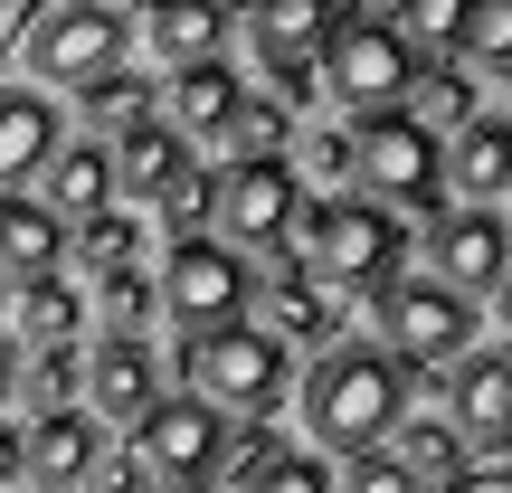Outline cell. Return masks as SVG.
<instances>
[{
    "label": "cell",
    "mask_w": 512,
    "mask_h": 493,
    "mask_svg": "<svg viewBox=\"0 0 512 493\" xmlns=\"http://www.w3.org/2000/svg\"><path fill=\"white\" fill-rule=\"evenodd\" d=\"M399 418H408V380H399L389 351H370V342H323V351H313V370H304V427H313V446H332V456L351 465V456H370Z\"/></svg>",
    "instance_id": "cell-1"
},
{
    "label": "cell",
    "mask_w": 512,
    "mask_h": 493,
    "mask_svg": "<svg viewBox=\"0 0 512 493\" xmlns=\"http://www.w3.org/2000/svg\"><path fill=\"white\" fill-rule=\"evenodd\" d=\"M285 256L304 275H323L332 294H380V285L408 275V238H399L389 209H370V200H313V190H304V209H294Z\"/></svg>",
    "instance_id": "cell-2"
},
{
    "label": "cell",
    "mask_w": 512,
    "mask_h": 493,
    "mask_svg": "<svg viewBox=\"0 0 512 493\" xmlns=\"http://www.w3.org/2000/svg\"><path fill=\"white\" fill-rule=\"evenodd\" d=\"M351 181L370 190V209H418L427 228L446 219V162H437V133H418L399 105L351 124Z\"/></svg>",
    "instance_id": "cell-3"
},
{
    "label": "cell",
    "mask_w": 512,
    "mask_h": 493,
    "mask_svg": "<svg viewBox=\"0 0 512 493\" xmlns=\"http://www.w3.org/2000/svg\"><path fill=\"white\" fill-rule=\"evenodd\" d=\"M181 380H190V399H209V408L275 418V399H285V380H294V351H275L266 332L238 313V323L190 332V342H181Z\"/></svg>",
    "instance_id": "cell-4"
},
{
    "label": "cell",
    "mask_w": 512,
    "mask_h": 493,
    "mask_svg": "<svg viewBox=\"0 0 512 493\" xmlns=\"http://www.w3.org/2000/svg\"><path fill=\"white\" fill-rule=\"evenodd\" d=\"M124 48H133V29H124V10H114V0H48V10L29 19V38H19L38 95H48V86L86 95L95 76L124 67Z\"/></svg>",
    "instance_id": "cell-5"
},
{
    "label": "cell",
    "mask_w": 512,
    "mask_h": 493,
    "mask_svg": "<svg viewBox=\"0 0 512 493\" xmlns=\"http://www.w3.org/2000/svg\"><path fill=\"white\" fill-rule=\"evenodd\" d=\"M370 304H380V342H389V361H399L408 380H418V370L437 380V370L465 361V342H475V304L427 285V275H399V285H380Z\"/></svg>",
    "instance_id": "cell-6"
},
{
    "label": "cell",
    "mask_w": 512,
    "mask_h": 493,
    "mask_svg": "<svg viewBox=\"0 0 512 493\" xmlns=\"http://www.w3.org/2000/svg\"><path fill=\"white\" fill-rule=\"evenodd\" d=\"M294 209H304L294 162H238V171H209V219H219V247H228V256H285Z\"/></svg>",
    "instance_id": "cell-7"
},
{
    "label": "cell",
    "mask_w": 512,
    "mask_h": 493,
    "mask_svg": "<svg viewBox=\"0 0 512 493\" xmlns=\"http://www.w3.org/2000/svg\"><path fill=\"white\" fill-rule=\"evenodd\" d=\"M228 29L256 48V67L275 76V105L294 114L313 95V57H323V38L342 29V10H332V0H238Z\"/></svg>",
    "instance_id": "cell-8"
},
{
    "label": "cell",
    "mask_w": 512,
    "mask_h": 493,
    "mask_svg": "<svg viewBox=\"0 0 512 493\" xmlns=\"http://www.w3.org/2000/svg\"><path fill=\"white\" fill-rule=\"evenodd\" d=\"M247 256H228L219 238H181L162 256V275H152V313H171L181 332H219L247 313Z\"/></svg>",
    "instance_id": "cell-9"
},
{
    "label": "cell",
    "mask_w": 512,
    "mask_h": 493,
    "mask_svg": "<svg viewBox=\"0 0 512 493\" xmlns=\"http://www.w3.org/2000/svg\"><path fill=\"white\" fill-rule=\"evenodd\" d=\"M219 446H228V418L209 399H152L143 418H133V465L143 475H162L171 493H200L209 475H219Z\"/></svg>",
    "instance_id": "cell-10"
},
{
    "label": "cell",
    "mask_w": 512,
    "mask_h": 493,
    "mask_svg": "<svg viewBox=\"0 0 512 493\" xmlns=\"http://www.w3.org/2000/svg\"><path fill=\"white\" fill-rule=\"evenodd\" d=\"M313 86H323L332 105H351V114H389L408 95V48L380 19H342V29L323 38V57H313Z\"/></svg>",
    "instance_id": "cell-11"
},
{
    "label": "cell",
    "mask_w": 512,
    "mask_h": 493,
    "mask_svg": "<svg viewBox=\"0 0 512 493\" xmlns=\"http://www.w3.org/2000/svg\"><path fill=\"white\" fill-rule=\"evenodd\" d=\"M446 408H456V437L494 456V475H512V351H465L456 380H446Z\"/></svg>",
    "instance_id": "cell-12"
},
{
    "label": "cell",
    "mask_w": 512,
    "mask_h": 493,
    "mask_svg": "<svg viewBox=\"0 0 512 493\" xmlns=\"http://www.w3.org/2000/svg\"><path fill=\"white\" fill-rule=\"evenodd\" d=\"M427 285H446V294H465V304H475V294H494V275L512 266V228L494 219V209H446L437 228H427Z\"/></svg>",
    "instance_id": "cell-13"
},
{
    "label": "cell",
    "mask_w": 512,
    "mask_h": 493,
    "mask_svg": "<svg viewBox=\"0 0 512 493\" xmlns=\"http://www.w3.org/2000/svg\"><path fill=\"white\" fill-rule=\"evenodd\" d=\"M256 332H266L275 351L332 342V332H342V294H332L323 275H304L294 256H266V285H256Z\"/></svg>",
    "instance_id": "cell-14"
},
{
    "label": "cell",
    "mask_w": 512,
    "mask_h": 493,
    "mask_svg": "<svg viewBox=\"0 0 512 493\" xmlns=\"http://www.w3.org/2000/svg\"><path fill=\"white\" fill-rule=\"evenodd\" d=\"M76 389H86V418H124L133 427L152 399H162V361H152L143 332H105V342L86 351V380Z\"/></svg>",
    "instance_id": "cell-15"
},
{
    "label": "cell",
    "mask_w": 512,
    "mask_h": 493,
    "mask_svg": "<svg viewBox=\"0 0 512 493\" xmlns=\"http://www.w3.org/2000/svg\"><path fill=\"white\" fill-rule=\"evenodd\" d=\"M19 437H29L19 484H38V493H76L105 465V427H95L86 408H38V427H19Z\"/></svg>",
    "instance_id": "cell-16"
},
{
    "label": "cell",
    "mask_w": 512,
    "mask_h": 493,
    "mask_svg": "<svg viewBox=\"0 0 512 493\" xmlns=\"http://www.w3.org/2000/svg\"><path fill=\"white\" fill-rule=\"evenodd\" d=\"M133 29V48L152 57V67H209L219 57V38H228V10L219 0H143V19H124Z\"/></svg>",
    "instance_id": "cell-17"
},
{
    "label": "cell",
    "mask_w": 512,
    "mask_h": 493,
    "mask_svg": "<svg viewBox=\"0 0 512 493\" xmlns=\"http://www.w3.org/2000/svg\"><path fill=\"white\" fill-rule=\"evenodd\" d=\"M57 143H67V114L38 86H0V190L38 181V171L57 162Z\"/></svg>",
    "instance_id": "cell-18"
},
{
    "label": "cell",
    "mask_w": 512,
    "mask_h": 493,
    "mask_svg": "<svg viewBox=\"0 0 512 493\" xmlns=\"http://www.w3.org/2000/svg\"><path fill=\"white\" fill-rule=\"evenodd\" d=\"M38 209H48L57 228H86V219H105L114 209V162H105V143H57V162L38 171Z\"/></svg>",
    "instance_id": "cell-19"
},
{
    "label": "cell",
    "mask_w": 512,
    "mask_h": 493,
    "mask_svg": "<svg viewBox=\"0 0 512 493\" xmlns=\"http://www.w3.org/2000/svg\"><path fill=\"white\" fill-rule=\"evenodd\" d=\"M437 162H446V190H465V209H494V190H512V114H475Z\"/></svg>",
    "instance_id": "cell-20"
},
{
    "label": "cell",
    "mask_w": 512,
    "mask_h": 493,
    "mask_svg": "<svg viewBox=\"0 0 512 493\" xmlns=\"http://www.w3.org/2000/svg\"><path fill=\"white\" fill-rule=\"evenodd\" d=\"M105 162H114V190H133V200H162V190L190 171V143L162 124V114H143L133 133H114V143H105Z\"/></svg>",
    "instance_id": "cell-21"
},
{
    "label": "cell",
    "mask_w": 512,
    "mask_h": 493,
    "mask_svg": "<svg viewBox=\"0 0 512 493\" xmlns=\"http://www.w3.org/2000/svg\"><path fill=\"white\" fill-rule=\"evenodd\" d=\"M238 76H228V57H209V67H181V76H171V95H162V124L171 133H181V143H190V133H209V143H219V133H228V114H238Z\"/></svg>",
    "instance_id": "cell-22"
},
{
    "label": "cell",
    "mask_w": 512,
    "mask_h": 493,
    "mask_svg": "<svg viewBox=\"0 0 512 493\" xmlns=\"http://www.w3.org/2000/svg\"><path fill=\"white\" fill-rule=\"evenodd\" d=\"M57 256H67V228L29 190H0V275L19 266V285H29V275H57Z\"/></svg>",
    "instance_id": "cell-23"
},
{
    "label": "cell",
    "mask_w": 512,
    "mask_h": 493,
    "mask_svg": "<svg viewBox=\"0 0 512 493\" xmlns=\"http://www.w3.org/2000/svg\"><path fill=\"white\" fill-rule=\"evenodd\" d=\"M465 19H475V0H399V10L380 19L389 38L408 48V67H456V48H465Z\"/></svg>",
    "instance_id": "cell-24"
},
{
    "label": "cell",
    "mask_w": 512,
    "mask_h": 493,
    "mask_svg": "<svg viewBox=\"0 0 512 493\" xmlns=\"http://www.w3.org/2000/svg\"><path fill=\"white\" fill-rule=\"evenodd\" d=\"M399 114H408L418 133H465L484 105H475V76H465V67H408V95H399Z\"/></svg>",
    "instance_id": "cell-25"
},
{
    "label": "cell",
    "mask_w": 512,
    "mask_h": 493,
    "mask_svg": "<svg viewBox=\"0 0 512 493\" xmlns=\"http://www.w3.org/2000/svg\"><path fill=\"white\" fill-rule=\"evenodd\" d=\"M389 437H399L389 456L408 465V484H418V493H446V484H465V437H456L446 418H399Z\"/></svg>",
    "instance_id": "cell-26"
},
{
    "label": "cell",
    "mask_w": 512,
    "mask_h": 493,
    "mask_svg": "<svg viewBox=\"0 0 512 493\" xmlns=\"http://www.w3.org/2000/svg\"><path fill=\"white\" fill-rule=\"evenodd\" d=\"M19 332H29L38 351H76V332H86V304H76L67 275H29V285H19Z\"/></svg>",
    "instance_id": "cell-27"
},
{
    "label": "cell",
    "mask_w": 512,
    "mask_h": 493,
    "mask_svg": "<svg viewBox=\"0 0 512 493\" xmlns=\"http://www.w3.org/2000/svg\"><path fill=\"white\" fill-rule=\"evenodd\" d=\"M228 171L238 162H285V143H294V114L275 105V95H238V114H228Z\"/></svg>",
    "instance_id": "cell-28"
},
{
    "label": "cell",
    "mask_w": 512,
    "mask_h": 493,
    "mask_svg": "<svg viewBox=\"0 0 512 493\" xmlns=\"http://www.w3.org/2000/svg\"><path fill=\"white\" fill-rule=\"evenodd\" d=\"M76 105H86V124H95V133H133V124L152 114V86H143L133 67H114V76H95Z\"/></svg>",
    "instance_id": "cell-29"
},
{
    "label": "cell",
    "mask_w": 512,
    "mask_h": 493,
    "mask_svg": "<svg viewBox=\"0 0 512 493\" xmlns=\"http://www.w3.org/2000/svg\"><path fill=\"white\" fill-rule=\"evenodd\" d=\"M76 256H86L95 275H105V266H133V256H143V219H124V209L86 219V228H76Z\"/></svg>",
    "instance_id": "cell-30"
},
{
    "label": "cell",
    "mask_w": 512,
    "mask_h": 493,
    "mask_svg": "<svg viewBox=\"0 0 512 493\" xmlns=\"http://www.w3.org/2000/svg\"><path fill=\"white\" fill-rule=\"evenodd\" d=\"M275 456H285V437H275V427H266V418H256V427H247V437H228V446H219V475H209V484H228V493H247V484H256V475H266V465H275Z\"/></svg>",
    "instance_id": "cell-31"
},
{
    "label": "cell",
    "mask_w": 512,
    "mask_h": 493,
    "mask_svg": "<svg viewBox=\"0 0 512 493\" xmlns=\"http://www.w3.org/2000/svg\"><path fill=\"white\" fill-rule=\"evenodd\" d=\"M95 285H105V323H114V332H143V323H152V275H143V266H105Z\"/></svg>",
    "instance_id": "cell-32"
},
{
    "label": "cell",
    "mask_w": 512,
    "mask_h": 493,
    "mask_svg": "<svg viewBox=\"0 0 512 493\" xmlns=\"http://www.w3.org/2000/svg\"><path fill=\"white\" fill-rule=\"evenodd\" d=\"M152 209H162L171 247H181V238H200V219H209V171H181V181H171V190H162Z\"/></svg>",
    "instance_id": "cell-33"
},
{
    "label": "cell",
    "mask_w": 512,
    "mask_h": 493,
    "mask_svg": "<svg viewBox=\"0 0 512 493\" xmlns=\"http://www.w3.org/2000/svg\"><path fill=\"white\" fill-rule=\"evenodd\" d=\"M247 493H332V465H323V456H304V446H285V456H275Z\"/></svg>",
    "instance_id": "cell-34"
},
{
    "label": "cell",
    "mask_w": 512,
    "mask_h": 493,
    "mask_svg": "<svg viewBox=\"0 0 512 493\" xmlns=\"http://www.w3.org/2000/svg\"><path fill=\"white\" fill-rule=\"evenodd\" d=\"M465 48L494 57V76L512 67V0H475V19H465Z\"/></svg>",
    "instance_id": "cell-35"
},
{
    "label": "cell",
    "mask_w": 512,
    "mask_h": 493,
    "mask_svg": "<svg viewBox=\"0 0 512 493\" xmlns=\"http://www.w3.org/2000/svg\"><path fill=\"white\" fill-rule=\"evenodd\" d=\"M342 493H418V484H408V465L389 456V446H370V456L342 465Z\"/></svg>",
    "instance_id": "cell-36"
},
{
    "label": "cell",
    "mask_w": 512,
    "mask_h": 493,
    "mask_svg": "<svg viewBox=\"0 0 512 493\" xmlns=\"http://www.w3.org/2000/svg\"><path fill=\"white\" fill-rule=\"evenodd\" d=\"M76 380H86V351H38V370H29V399L67 408V399H76Z\"/></svg>",
    "instance_id": "cell-37"
},
{
    "label": "cell",
    "mask_w": 512,
    "mask_h": 493,
    "mask_svg": "<svg viewBox=\"0 0 512 493\" xmlns=\"http://www.w3.org/2000/svg\"><path fill=\"white\" fill-rule=\"evenodd\" d=\"M304 171H313V181H342V171H351V133H304V162H294V181H304Z\"/></svg>",
    "instance_id": "cell-38"
},
{
    "label": "cell",
    "mask_w": 512,
    "mask_h": 493,
    "mask_svg": "<svg viewBox=\"0 0 512 493\" xmlns=\"http://www.w3.org/2000/svg\"><path fill=\"white\" fill-rule=\"evenodd\" d=\"M38 10H48V0H0V57L29 38V19H38Z\"/></svg>",
    "instance_id": "cell-39"
},
{
    "label": "cell",
    "mask_w": 512,
    "mask_h": 493,
    "mask_svg": "<svg viewBox=\"0 0 512 493\" xmlns=\"http://www.w3.org/2000/svg\"><path fill=\"white\" fill-rule=\"evenodd\" d=\"M19 465H29V437H19V427L0 418V484H19Z\"/></svg>",
    "instance_id": "cell-40"
},
{
    "label": "cell",
    "mask_w": 512,
    "mask_h": 493,
    "mask_svg": "<svg viewBox=\"0 0 512 493\" xmlns=\"http://www.w3.org/2000/svg\"><path fill=\"white\" fill-rule=\"evenodd\" d=\"M446 493H512V475H494V465H484V475H465V484H446Z\"/></svg>",
    "instance_id": "cell-41"
},
{
    "label": "cell",
    "mask_w": 512,
    "mask_h": 493,
    "mask_svg": "<svg viewBox=\"0 0 512 493\" xmlns=\"http://www.w3.org/2000/svg\"><path fill=\"white\" fill-rule=\"evenodd\" d=\"M10 389H19V361H10V342H0V408H10Z\"/></svg>",
    "instance_id": "cell-42"
},
{
    "label": "cell",
    "mask_w": 512,
    "mask_h": 493,
    "mask_svg": "<svg viewBox=\"0 0 512 493\" xmlns=\"http://www.w3.org/2000/svg\"><path fill=\"white\" fill-rule=\"evenodd\" d=\"M494 313H503V323H512V266L494 275Z\"/></svg>",
    "instance_id": "cell-43"
},
{
    "label": "cell",
    "mask_w": 512,
    "mask_h": 493,
    "mask_svg": "<svg viewBox=\"0 0 512 493\" xmlns=\"http://www.w3.org/2000/svg\"><path fill=\"white\" fill-rule=\"evenodd\" d=\"M370 10H380V19H389V10H399V0H370Z\"/></svg>",
    "instance_id": "cell-44"
},
{
    "label": "cell",
    "mask_w": 512,
    "mask_h": 493,
    "mask_svg": "<svg viewBox=\"0 0 512 493\" xmlns=\"http://www.w3.org/2000/svg\"><path fill=\"white\" fill-rule=\"evenodd\" d=\"M0 304H10V275H0Z\"/></svg>",
    "instance_id": "cell-45"
},
{
    "label": "cell",
    "mask_w": 512,
    "mask_h": 493,
    "mask_svg": "<svg viewBox=\"0 0 512 493\" xmlns=\"http://www.w3.org/2000/svg\"><path fill=\"white\" fill-rule=\"evenodd\" d=\"M503 86H512V67H503Z\"/></svg>",
    "instance_id": "cell-46"
},
{
    "label": "cell",
    "mask_w": 512,
    "mask_h": 493,
    "mask_svg": "<svg viewBox=\"0 0 512 493\" xmlns=\"http://www.w3.org/2000/svg\"><path fill=\"white\" fill-rule=\"evenodd\" d=\"M162 493H171V484H162Z\"/></svg>",
    "instance_id": "cell-47"
}]
</instances>
